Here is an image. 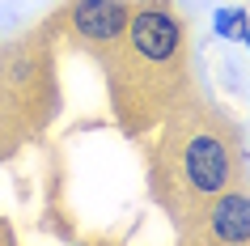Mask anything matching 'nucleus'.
I'll list each match as a JSON object with an SVG mask.
<instances>
[{
  "mask_svg": "<svg viewBox=\"0 0 250 246\" xmlns=\"http://www.w3.org/2000/svg\"><path fill=\"white\" fill-rule=\"evenodd\" d=\"M174 166H178L183 191L195 195V200H212V195L229 191V182H233V157H229V144L216 132L183 136L178 153H174Z\"/></svg>",
  "mask_w": 250,
  "mask_h": 246,
  "instance_id": "nucleus-1",
  "label": "nucleus"
},
{
  "mask_svg": "<svg viewBox=\"0 0 250 246\" xmlns=\"http://www.w3.org/2000/svg\"><path fill=\"white\" fill-rule=\"evenodd\" d=\"M183 51V26L174 17L170 0H145L140 9H132V55H140L145 64H174Z\"/></svg>",
  "mask_w": 250,
  "mask_h": 246,
  "instance_id": "nucleus-2",
  "label": "nucleus"
},
{
  "mask_svg": "<svg viewBox=\"0 0 250 246\" xmlns=\"http://www.w3.org/2000/svg\"><path fill=\"white\" fill-rule=\"evenodd\" d=\"M68 13L85 43H119L132 9H127V0H77Z\"/></svg>",
  "mask_w": 250,
  "mask_h": 246,
  "instance_id": "nucleus-3",
  "label": "nucleus"
},
{
  "mask_svg": "<svg viewBox=\"0 0 250 246\" xmlns=\"http://www.w3.org/2000/svg\"><path fill=\"white\" fill-rule=\"evenodd\" d=\"M208 242H250V200L242 191H221L212 195V208L204 212Z\"/></svg>",
  "mask_w": 250,
  "mask_h": 246,
  "instance_id": "nucleus-4",
  "label": "nucleus"
},
{
  "mask_svg": "<svg viewBox=\"0 0 250 246\" xmlns=\"http://www.w3.org/2000/svg\"><path fill=\"white\" fill-rule=\"evenodd\" d=\"M216 30H221V34H246V17L237 13V9H225V13L216 17Z\"/></svg>",
  "mask_w": 250,
  "mask_h": 246,
  "instance_id": "nucleus-5",
  "label": "nucleus"
}]
</instances>
